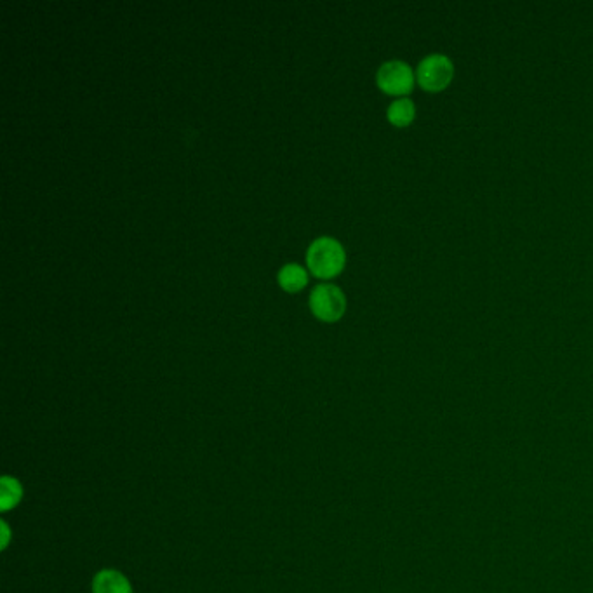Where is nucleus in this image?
<instances>
[{
    "label": "nucleus",
    "instance_id": "obj_1",
    "mask_svg": "<svg viewBox=\"0 0 593 593\" xmlns=\"http://www.w3.org/2000/svg\"><path fill=\"white\" fill-rule=\"evenodd\" d=\"M347 253L333 237L315 239L307 251V267L319 279H333L345 268Z\"/></svg>",
    "mask_w": 593,
    "mask_h": 593
},
{
    "label": "nucleus",
    "instance_id": "obj_2",
    "mask_svg": "<svg viewBox=\"0 0 593 593\" xmlns=\"http://www.w3.org/2000/svg\"><path fill=\"white\" fill-rule=\"evenodd\" d=\"M454 77L453 61L446 54H428L416 68V82L428 93L444 91Z\"/></svg>",
    "mask_w": 593,
    "mask_h": 593
},
{
    "label": "nucleus",
    "instance_id": "obj_3",
    "mask_svg": "<svg viewBox=\"0 0 593 593\" xmlns=\"http://www.w3.org/2000/svg\"><path fill=\"white\" fill-rule=\"evenodd\" d=\"M376 84L383 93L406 98L416 84V74L406 61L390 60L381 65L376 74Z\"/></svg>",
    "mask_w": 593,
    "mask_h": 593
},
{
    "label": "nucleus",
    "instance_id": "obj_4",
    "mask_svg": "<svg viewBox=\"0 0 593 593\" xmlns=\"http://www.w3.org/2000/svg\"><path fill=\"white\" fill-rule=\"evenodd\" d=\"M310 308L317 319L336 322L345 315L347 298L340 287L333 284H319L310 294Z\"/></svg>",
    "mask_w": 593,
    "mask_h": 593
},
{
    "label": "nucleus",
    "instance_id": "obj_5",
    "mask_svg": "<svg viewBox=\"0 0 593 593\" xmlns=\"http://www.w3.org/2000/svg\"><path fill=\"white\" fill-rule=\"evenodd\" d=\"M93 593H133V587L119 571L103 569L94 576Z\"/></svg>",
    "mask_w": 593,
    "mask_h": 593
},
{
    "label": "nucleus",
    "instance_id": "obj_6",
    "mask_svg": "<svg viewBox=\"0 0 593 593\" xmlns=\"http://www.w3.org/2000/svg\"><path fill=\"white\" fill-rule=\"evenodd\" d=\"M277 280H279L280 287L287 293H298L303 287L307 286V270L301 265H296V263H287V265L280 268Z\"/></svg>",
    "mask_w": 593,
    "mask_h": 593
},
{
    "label": "nucleus",
    "instance_id": "obj_7",
    "mask_svg": "<svg viewBox=\"0 0 593 593\" xmlns=\"http://www.w3.org/2000/svg\"><path fill=\"white\" fill-rule=\"evenodd\" d=\"M23 498V487H21L20 480L4 475L0 479V512L6 514L9 510H13Z\"/></svg>",
    "mask_w": 593,
    "mask_h": 593
},
{
    "label": "nucleus",
    "instance_id": "obj_8",
    "mask_svg": "<svg viewBox=\"0 0 593 593\" xmlns=\"http://www.w3.org/2000/svg\"><path fill=\"white\" fill-rule=\"evenodd\" d=\"M387 119L395 127H407L413 124L416 119V105L409 98H397L388 107Z\"/></svg>",
    "mask_w": 593,
    "mask_h": 593
},
{
    "label": "nucleus",
    "instance_id": "obj_9",
    "mask_svg": "<svg viewBox=\"0 0 593 593\" xmlns=\"http://www.w3.org/2000/svg\"><path fill=\"white\" fill-rule=\"evenodd\" d=\"M0 527H2V550H6L11 541V529L7 526L6 520H0Z\"/></svg>",
    "mask_w": 593,
    "mask_h": 593
}]
</instances>
